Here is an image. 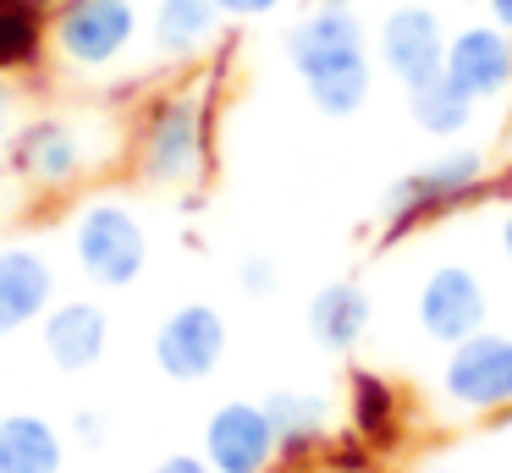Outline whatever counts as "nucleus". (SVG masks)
Listing matches in <instances>:
<instances>
[{"label": "nucleus", "mask_w": 512, "mask_h": 473, "mask_svg": "<svg viewBox=\"0 0 512 473\" xmlns=\"http://www.w3.org/2000/svg\"><path fill=\"white\" fill-rule=\"evenodd\" d=\"M50 0H0V72L39 66L50 44Z\"/></svg>", "instance_id": "obj_21"}, {"label": "nucleus", "mask_w": 512, "mask_h": 473, "mask_svg": "<svg viewBox=\"0 0 512 473\" xmlns=\"http://www.w3.org/2000/svg\"><path fill=\"white\" fill-rule=\"evenodd\" d=\"M265 413L276 424V446L287 468H303L314 451H325L331 440V402L320 391H270Z\"/></svg>", "instance_id": "obj_16"}, {"label": "nucleus", "mask_w": 512, "mask_h": 473, "mask_svg": "<svg viewBox=\"0 0 512 473\" xmlns=\"http://www.w3.org/2000/svg\"><path fill=\"white\" fill-rule=\"evenodd\" d=\"M424 473H452V468H424Z\"/></svg>", "instance_id": "obj_31"}, {"label": "nucleus", "mask_w": 512, "mask_h": 473, "mask_svg": "<svg viewBox=\"0 0 512 473\" xmlns=\"http://www.w3.org/2000/svg\"><path fill=\"white\" fill-rule=\"evenodd\" d=\"M281 0H221V11L226 17H237V22H248V17H270Z\"/></svg>", "instance_id": "obj_26"}, {"label": "nucleus", "mask_w": 512, "mask_h": 473, "mask_svg": "<svg viewBox=\"0 0 512 473\" xmlns=\"http://www.w3.org/2000/svg\"><path fill=\"white\" fill-rule=\"evenodd\" d=\"M446 44H452V33H446L441 11L424 6V0H402V6H391L386 17H380L375 50H380V66H386L402 88L446 72Z\"/></svg>", "instance_id": "obj_8"}, {"label": "nucleus", "mask_w": 512, "mask_h": 473, "mask_svg": "<svg viewBox=\"0 0 512 473\" xmlns=\"http://www.w3.org/2000/svg\"><path fill=\"white\" fill-rule=\"evenodd\" d=\"M320 457H325V468H331V473H369V468L380 462V451L369 446L364 435L342 429L336 440H325V451H320Z\"/></svg>", "instance_id": "obj_22"}, {"label": "nucleus", "mask_w": 512, "mask_h": 473, "mask_svg": "<svg viewBox=\"0 0 512 473\" xmlns=\"http://www.w3.org/2000/svg\"><path fill=\"white\" fill-rule=\"evenodd\" d=\"M347 429L364 435L380 457L402 440V391L386 374H375V369L347 374Z\"/></svg>", "instance_id": "obj_17"}, {"label": "nucleus", "mask_w": 512, "mask_h": 473, "mask_svg": "<svg viewBox=\"0 0 512 473\" xmlns=\"http://www.w3.org/2000/svg\"><path fill=\"white\" fill-rule=\"evenodd\" d=\"M204 154H210V116L204 99L188 88L149 99L138 116V138H133V165L149 187H188L199 182Z\"/></svg>", "instance_id": "obj_2"}, {"label": "nucleus", "mask_w": 512, "mask_h": 473, "mask_svg": "<svg viewBox=\"0 0 512 473\" xmlns=\"http://www.w3.org/2000/svg\"><path fill=\"white\" fill-rule=\"evenodd\" d=\"M221 0H155V17H149V39L166 61H188L221 28Z\"/></svg>", "instance_id": "obj_19"}, {"label": "nucleus", "mask_w": 512, "mask_h": 473, "mask_svg": "<svg viewBox=\"0 0 512 473\" xmlns=\"http://www.w3.org/2000/svg\"><path fill=\"white\" fill-rule=\"evenodd\" d=\"M221 358H226V319H221V308L182 303V308H171V314L160 319L155 363H160L166 380L199 385V380H210V374L221 369Z\"/></svg>", "instance_id": "obj_9"}, {"label": "nucleus", "mask_w": 512, "mask_h": 473, "mask_svg": "<svg viewBox=\"0 0 512 473\" xmlns=\"http://www.w3.org/2000/svg\"><path fill=\"white\" fill-rule=\"evenodd\" d=\"M56 303V264L39 248H0V336L39 325Z\"/></svg>", "instance_id": "obj_13"}, {"label": "nucleus", "mask_w": 512, "mask_h": 473, "mask_svg": "<svg viewBox=\"0 0 512 473\" xmlns=\"http://www.w3.org/2000/svg\"><path fill=\"white\" fill-rule=\"evenodd\" d=\"M149 473H215V468L204 462V451L199 457H193V451H171V457H160Z\"/></svg>", "instance_id": "obj_25"}, {"label": "nucleus", "mask_w": 512, "mask_h": 473, "mask_svg": "<svg viewBox=\"0 0 512 473\" xmlns=\"http://www.w3.org/2000/svg\"><path fill=\"white\" fill-rule=\"evenodd\" d=\"M89 165H94V138L72 116H39L12 132V171L23 182L45 187V193L72 187Z\"/></svg>", "instance_id": "obj_7"}, {"label": "nucleus", "mask_w": 512, "mask_h": 473, "mask_svg": "<svg viewBox=\"0 0 512 473\" xmlns=\"http://www.w3.org/2000/svg\"><path fill=\"white\" fill-rule=\"evenodd\" d=\"M72 440L89 446V451L105 446V413H100V407H78V413H72Z\"/></svg>", "instance_id": "obj_24"}, {"label": "nucleus", "mask_w": 512, "mask_h": 473, "mask_svg": "<svg viewBox=\"0 0 512 473\" xmlns=\"http://www.w3.org/2000/svg\"><path fill=\"white\" fill-rule=\"evenodd\" d=\"M314 6H347V0H314Z\"/></svg>", "instance_id": "obj_30"}, {"label": "nucleus", "mask_w": 512, "mask_h": 473, "mask_svg": "<svg viewBox=\"0 0 512 473\" xmlns=\"http://www.w3.org/2000/svg\"><path fill=\"white\" fill-rule=\"evenodd\" d=\"M441 396L457 413H501V407H512V336L474 330L468 341L446 347Z\"/></svg>", "instance_id": "obj_5"}, {"label": "nucleus", "mask_w": 512, "mask_h": 473, "mask_svg": "<svg viewBox=\"0 0 512 473\" xmlns=\"http://www.w3.org/2000/svg\"><path fill=\"white\" fill-rule=\"evenodd\" d=\"M67 468V435L45 413L0 418V473H61Z\"/></svg>", "instance_id": "obj_18"}, {"label": "nucleus", "mask_w": 512, "mask_h": 473, "mask_svg": "<svg viewBox=\"0 0 512 473\" xmlns=\"http://www.w3.org/2000/svg\"><path fill=\"white\" fill-rule=\"evenodd\" d=\"M138 39V6L133 0H56L50 11V44L67 66L105 72L116 66Z\"/></svg>", "instance_id": "obj_4"}, {"label": "nucleus", "mask_w": 512, "mask_h": 473, "mask_svg": "<svg viewBox=\"0 0 512 473\" xmlns=\"http://www.w3.org/2000/svg\"><path fill=\"white\" fill-rule=\"evenodd\" d=\"M501 253H507V264H512V209L501 215Z\"/></svg>", "instance_id": "obj_29"}, {"label": "nucleus", "mask_w": 512, "mask_h": 473, "mask_svg": "<svg viewBox=\"0 0 512 473\" xmlns=\"http://www.w3.org/2000/svg\"><path fill=\"white\" fill-rule=\"evenodd\" d=\"M485 11H490V22H496V28L512 33V0H485Z\"/></svg>", "instance_id": "obj_27"}, {"label": "nucleus", "mask_w": 512, "mask_h": 473, "mask_svg": "<svg viewBox=\"0 0 512 473\" xmlns=\"http://www.w3.org/2000/svg\"><path fill=\"white\" fill-rule=\"evenodd\" d=\"M369 319H375V303H369V292L358 281H325L320 292L309 297V314H303V325H309L314 347L325 352H353L358 341L369 336Z\"/></svg>", "instance_id": "obj_15"}, {"label": "nucleus", "mask_w": 512, "mask_h": 473, "mask_svg": "<svg viewBox=\"0 0 512 473\" xmlns=\"http://www.w3.org/2000/svg\"><path fill=\"white\" fill-rule=\"evenodd\" d=\"M413 314H419V330L430 341L457 347V341H468L474 330H485V319H490L485 281H479L468 264H435V270L424 275V286H419Z\"/></svg>", "instance_id": "obj_10"}, {"label": "nucleus", "mask_w": 512, "mask_h": 473, "mask_svg": "<svg viewBox=\"0 0 512 473\" xmlns=\"http://www.w3.org/2000/svg\"><path fill=\"white\" fill-rule=\"evenodd\" d=\"M490 193H501V187L490 182L485 154L479 149H446V154H435L430 165H419V171L397 176V182L386 187V198H380V226L386 231H380V237L397 242V237H408V231L430 226V220L452 215V209H463V204H479V198H490Z\"/></svg>", "instance_id": "obj_1"}, {"label": "nucleus", "mask_w": 512, "mask_h": 473, "mask_svg": "<svg viewBox=\"0 0 512 473\" xmlns=\"http://www.w3.org/2000/svg\"><path fill=\"white\" fill-rule=\"evenodd\" d=\"M12 138V88L0 83V143Z\"/></svg>", "instance_id": "obj_28"}, {"label": "nucleus", "mask_w": 512, "mask_h": 473, "mask_svg": "<svg viewBox=\"0 0 512 473\" xmlns=\"http://www.w3.org/2000/svg\"><path fill=\"white\" fill-rule=\"evenodd\" d=\"M72 259H78V270L89 275L94 286L122 292V286H133L138 275H144L149 237H144V226H138V215L127 204L94 198V204H83L78 220H72Z\"/></svg>", "instance_id": "obj_3"}, {"label": "nucleus", "mask_w": 512, "mask_h": 473, "mask_svg": "<svg viewBox=\"0 0 512 473\" xmlns=\"http://www.w3.org/2000/svg\"><path fill=\"white\" fill-rule=\"evenodd\" d=\"M479 99L468 94L463 83H452L446 72L424 77V83L408 88V116L419 132H430V138H457V132H468V121H474Z\"/></svg>", "instance_id": "obj_20"}, {"label": "nucleus", "mask_w": 512, "mask_h": 473, "mask_svg": "<svg viewBox=\"0 0 512 473\" xmlns=\"http://www.w3.org/2000/svg\"><path fill=\"white\" fill-rule=\"evenodd\" d=\"M237 286H243L248 297H270L281 286V270H276V259L270 253H248L243 264H237Z\"/></svg>", "instance_id": "obj_23"}, {"label": "nucleus", "mask_w": 512, "mask_h": 473, "mask_svg": "<svg viewBox=\"0 0 512 473\" xmlns=\"http://www.w3.org/2000/svg\"><path fill=\"white\" fill-rule=\"evenodd\" d=\"M446 77L463 83L474 99H496L512 88V33L496 22H474V28L452 33L446 44Z\"/></svg>", "instance_id": "obj_14"}, {"label": "nucleus", "mask_w": 512, "mask_h": 473, "mask_svg": "<svg viewBox=\"0 0 512 473\" xmlns=\"http://www.w3.org/2000/svg\"><path fill=\"white\" fill-rule=\"evenodd\" d=\"M204 462L215 473H270L281 462L265 402H221L204 418Z\"/></svg>", "instance_id": "obj_11"}, {"label": "nucleus", "mask_w": 512, "mask_h": 473, "mask_svg": "<svg viewBox=\"0 0 512 473\" xmlns=\"http://www.w3.org/2000/svg\"><path fill=\"white\" fill-rule=\"evenodd\" d=\"M287 61L298 66L303 83H320V77H336V72L375 66L369 61L364 22H358L347 6H309L303 11V17L287 28Z\"/></svg>", "instance_id": "obj_6"}, {"label": "nucleus", "mask_w": 512, "mask_h": 473, "mask_svg": "<svg viewBox=\"0 0 512 473\" xmlns=\"http://www.w3.org/2000/svg\"><path fill=\"white\" fill-rule=\"evenodd\" d=\"M39 341H45V358L61 374H83L105 358L111 347V314L89 297H72V303H50V314L39 319Z\"/></svg>", "instance_id": "obj_12"}]
</instances>
